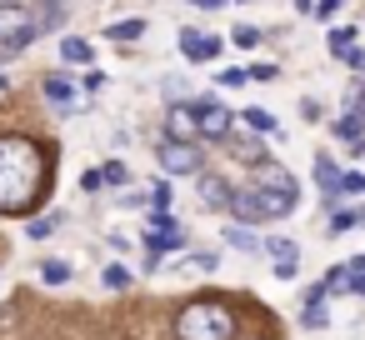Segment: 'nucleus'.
<instances>
[{
  "instance_id": "nucleus-16",
  "label": "nucleus",
  "mask_w": 365,
  "mask_h": 340,
  "mask_svg": "<svg viewBox=\"0 0 365 340\" xmlns=\"http://www.w3.org/2000/svg\"><path fill=\"white\" fill-rule=\"evenodd\" d=\"M305 325H310V330H320V325H330V295H325L320 285H315V295L305 300Z\"/></svg>"
},
{
  "instance_id": "nucleus-17",
  "label": "nucleus",
  "mask_w": 365,
  "mask_h": 340,
  "mask_svg": "<svg viewBox=\"0 0 365 340\" xmlns=\"http://www.w3.org/2000/svg\"><path fill=\"white\" fill-rule=\"evenodd\" d=\"M330 130H335L340 140H350V150H355V155H365V130H360V115H340Z\"/></svg>"
},
{
  "instance_id": "nucleus-7",
  "label": "nucleus",
  "mask_w": 365,
  "mask_h": 340,
  "mask_svg": "<svg viewBox=\"0 0 365 340\" xmlns=\"http://www.w3.org/2000/svg\"><path fill=\"white\" fill-rule=\"evenodd\" d=\"M195 135H200V110L185 105V101H175L165 110V140H195Z\"/></svg>"
},
{
  "instance_id": "nucleus-15",
  "label": "nucleus",
  "mask_w": 365,
  "mask_h": 340,
  "mask_svg": "<svg viewBox=\"0 0 365 340\" xmlns=\"http://www.w3.org/2000/svg\"><path fill=\"white\" fill-rule=\"evenodd\" d=\"M41 91H46V101H56V105H71V101H76V81H71V76H46Z\"/></svg>"
},
{
  "instance_id": "nucleus-35",
  "label": "nucleus",
  "mask_w": 365,
  "mask_h": 340,
  "mask_svg": "<svg viewBox=\"0 0 365 340\" xmlns=\"http://www.w3.org/2000/svg\"><path fill=\"white\" fill-rule=\"evenodd\" d=\"M360 71H365V66H360Z\"/></svg>"
},
{
  "instance_id": "nucleus-11",
  "label": "nucleus",
  "mask_w": 365,
  "mask_h": 340,
  "mask_svg": "<svg viewBox=\"0 0 365 340\" xmlns=\"http://www.w3.org/2000/svg\"><path fill=\"white\" fill-rule=\"evenodd\" d=\"M260 250L270 255L275 275H295V270H300V250H295V240H265Z\"/></svg>"
},
{
  "instance_id": "nucleus-5",
  "label": "nucleus",
  "mask_w": 365,
  "mask_h": 340,
  "mask_svg": "<svg viewBox=\"0 0 365 340\" xmlns=\"http://www.w3.org/2000/svg\"><path fill=\"white\" fill-rule=\"evenodd\" d=\"M220 51H225V41H220V36H205V31H195V26H185V31H180V56H185L190 66H210Z\"/></svg>"
},
{
  "instance_id": "nucleus-33",
  "label": "nucleus",
  "mask_w": 365,
  "mask_h": 340,
  "mask_svg": "<svg viewBox=\"0 0 365 340\" xmlns=\"http://www.w3.org/2000/svg\"><path fill=\"white\" fill-rule=\"evenodd\" d=\"M195 6H200V11H220V6H225V0H195Z\"/></svg>"
},
{
  "instance_id": "nucleus-30",
  "label": "nucleus",
  "mask_w": 365,
  "mask_h": 340,
  "mask_svg": "<svg viewBox=\"0 0 365 340\" xmlns=\"http://www.w3.org/2000/svg\"><path fill=\"white\" fill-rule=\"evenodd\" d=\"M101 185H106L101 170H86V175H81V190H101Z\"/></svg>"
},
{
  "instance_id": "nucleus-22",
  "label": "nucleus",
  "mask_w": 365,
  "mask_h": 340,
  "mask_svg": "<svg viewBox=\"0 0 365 340\" xmlns=\"http://www.w3.org/2000/svg\"><path fill=\"white\" fill-rule=\"evenodd\" d=\"M41 280L61 285V280H71V265H66V260H46V265H41Z\"/></svg>"
},
{
  "instance_id": "nucleus-3",
  "label": "nucleus",
  "mask_w": 365,
  "mask_h": 340,
  "mask_svg": "<svg viewBox=\"0 0 365 340\" xmlns=\"http://www.w3.org/2000/svg\"><path fill=\"white\" fill-rule=\"evenodd\" d=\"M230 210H235V220H240V225H265V220H285V215L295 210V200H290V195H280V190L255 185V190H235Z\"/></svg>"
},
{
  "instance_id": "nucleus-8",
  "label": "nucleus",
  "mask_w": 365,
  "mask_h": 340,
  "mask_svg": "<svg viewBox=\"0 0 365 340\" xmlns=\"http://www.w3.org/2000/svg\"><path fill=\"white\" fill-rule=\"evenodd\" d=\"M195 110H200V135H205V140H230V125H235V115H230L220 101H200Z\"/></svg>"
},
{
  "instance_id": "nucleus-10",
  "label": "nucleus",
  "mask_w": 365,
  "mask_h": 340,
  "mask_svg": "<svg viewBox=\"0 0 365 340\" xmlns=\"http://www.w3.org/2000/svg\"><path fill=\"white\" fill-rule=\"evenodd\" d=\"M195 190H200V205H205V210H230V200H235V190H230L220 175H200Z\"/></svg>"
},
{
  "instance_id": "nucleus-31",
  "label": "nucleus",
  "mask_w": 365,
  "mask_h": 340,
  "mask_svg": "<svg viewBox=\"0 0 365 340\" xmlns=\"http://www.w3.org/2000/svg\"><path fill=\"white\" fill-rule=\"evenodd\" d=\"M335 11H340V0H315V16H320V21H330Z\"/></svg>"
},
{
  "instance_id": "nucleus-34",
  "label": "nucleus",
  "mask_w": 365,
  "mask_h": 340,
  "mask_svg": "<svg viewBox=\"0 0 365 340\" xmlns=\"http://www.w3.org/2000/svg\"><path fill=\"white\" fill-rule=\"evenodd\" d=\"M300 11H305V16H315V0H300Z\"/></svg>"
},
{
  "instance_id": "nucleus-32",
  "label": "nucleus",
  "mask_w": 365,
  "mask_h": 340,
  "mask_svg": "<svg viewBox=\"0 0 365 340\" xmlns=\"http://www.w3.org/2000/svg\"><path fill=\"white\" fill-rule=\"evenodd\" d=\"M350 115H365V91H355V96H350Z\"/></svg>"
},
{
  "instance_id": "nucleus-25",
  "label": "nucleus",
  "mask_w": 365,
  "mask_h": 340,
  "mask_svg": "<svg viewBox=\"0 0 365 340\" xmlns=\"http://www.w3.org/2000/svg\"><path fill=\"white\" fill-rule=\"evenodd\" d=\"M106 285H110V290H125V285H130V270H125V265H106Z\"/></svg>"
},
{
  "instance_id": "nucleus-14",
  "label": "nucleus",
  "mask_w": 365,
  "mask_h": 340,
  "mask_svg": "<svg viewBox=\"0 0 365 340\" xmlns=\"http://www.w3.org/2000/svg\"><path fill=\"white\" fill-rule=\"evenodd\" d=\"M61 61H66V66H91V61H96V46H91L86 36H71V41H61Z\"/></svg>"
},
{
  "instance_id": "nucleus-1",
  "label": "nucleus",
  "mask_w": 365,
  "mask_h": 340,
  "mask_svg": "<svg viewBox=\"0 0 365 340\" xmlns=\"http://www.w3.org/2000/svg\"><path fill=\"white\" fill-rule=\"evenodd\" d=\"M51 190L46 150L26 135H0V215H26Z\"/></svg>"
},
{
  "instance_id": "nucleus-29",
  "label": "nucleus",
  "mask_w": 365,
  "mask_h": 340,
  "mask_svg": "<svg viewBox=\"0 0 365 340\" xmlns=\"http://www.w3.org/2000/svg\"><path fill=\"white\" fill-rule=\"evenodd\" d=\"M340 190H345V195H355V190H365V175H355V170H345V180H340Z\"/></svg>"
},
{
  "instance_id": "nucleus-20",
  "label": "nucleus",
  "mask_w": 365,
  "mask_h": 340,
  "mask_svg": "<svg viewBox=\"0 0 365 340\" xmlns=\"http://www.w3.org/2000/svg\"><path fill=\"white\" fill-rule=\"evenodd\" d=\"M145 36V21H110L106 26V41H140Z\"/></svg>"
},
{
  "instance_id": "nucleus-24",
  "label": "nucleus",
  "mask_w": 365,
  "mask_h": 340,
  "mask_svg": "<svg viewBox=\"0 0 365 340\" xmlns=\"http://www.w3.org/2000/svg\"><path fill=\"white\" fill-rule=\"evenodd\" d=\"M230 41H235L240 51H250V46L260 41V31H255V26H235V31H230Z\"/></svg>"
},
{
  "instance_id": "nucleus-6",
  "label": "nucleus",
  "mask_w": 365,
  "mask_h": 340,
  "mask_svg": "<svg viewBox=\"0 0 365 340\" xmlns=\"http://www.w3.org/2000/svg\"><path fill=\"white\" fill-rule=\"evenodd\" d=\"M160 170L165 175H195L200 170V155L190 140H160Z\"/></svg>"
},
{
  "instance_id": "nucleus-13",
  "label": "nucleus",
  "mask_w": 365,
  "mask_h": 340,
  "mask_svg": "<svg viewBox=\"0 0 365 340\" xmlns=\"http://www.w3.org/2000/svg\"><path fill=\"white\" fill-rule=\"evenodd\" d=\"M340 180H345V170H340L330 155H315V185H320L325 195H340Z\"/></svg>"
},
{
  "instance_id": "nucleus-21",
  "label": "nucleus",
  "mask_w": 365,
  "mask_h": 340,
  "mask_svg": "<svg viewBox=\"0 0 365 340\" xmlns=\"http://www.w3.org/2000/svg\"><path fill=\"white\" fill-rule=\"evenodd\" d=\"M215 265H220L215 250H200V255H185V260H180V270H205V275H210Z\"/></svg>"
},
{
  "instance_id": "nucleus-18",
  "label": "nucleus",
  "mask_w": 365,
  "mask_h": 340,
  "mask_svg": "<svg viewBox=\"0 0 365 340\" xmlns=\"http://www.w3.org/2000/svg\"><path fill=\"white\" fill-rule=\"evenodd\" d=\"M225 245H235V250H245V255H255V250H260L265 240H255V230L235 220V225H225Z\"/></svg>"
},
{
  "instance_id": "nucleus-27",
  "label": "nucleus",
  "mask_w": 365,
  "mask_h": 340,
  "mask_svg": "<svg viewBox=\"0 0 365 340\" xmlns=\"http://www.w3.org/2000/svg\"><path fill=\"white\" fill-rule=\"evenodd\" d=\"M350 225H355V210H335L330 215V230H350Z\"/></svg>"
},
{
  "instance_id": "nucleus-12",
  "label": "nucleus",
  "mask_w": 365,
  "mask_h": 340,
  "mask_svg": "<svg viewBox=\"0 0 365 340\" xmlns=\"http://www.w3.org/2000/svg\"><path fill=\"white\" fill-rule=\"evenodd\" d=\"M225 145H230V155H235V160H245V165H260V160H270V155H265V145H260V135H255V130H250V135H230V140H225Z\"/></svg>"
},
{
  "instance_id": "nucleus-9",
  "label": "nucleus",
  "mask_w": 365,
  "mask_h": 340,
  "mask_svg": "<svg viewBox=\"0 0 365 340\" xmlns=\"http://www.w3.org/2000/svg\"><path fill=\"white\" fill-rule=\"evenodd\" d=\"M255 180H260L265 190H280V195L300 200V185H295V175H290V170H280L275 160H260V165H255Z\"/></svg>"
},
{
  "instance_id": "nucleus-4",
  "label": "nucleus",
  "mask_w": 365,
  "mask_h": 340,
  "mask_svg": "<svg viewBox=\"0 0 365 340\" xmlns=\"http://www.w3.org/2000/svg\"><path fill=\"white\" fill-rule=\"evenodd\" d=\"M41 36V6H21V0H0V46L26 51Z\"/></svg>"
},
{
  "instance_id": "nucleus-23",
  "label": "nucleus",
  "mask_w": 365,
  "mask_h": 340,
  "mask_svg": "<svg viewBox=\"0 0 365 340\" xmlns=\"http://www.w3.org/2000/svg\"><path fill=\"white\" fill-rule=\"evenodd\" d=\"M101 175H106V185H130V165H120V160H110Z\"/></svg>"
},
{
  "instance_id": "nucleus-28",
  "label": "nucleus",
  "mask_w": 365,
  "mask_h": 340,
  "mask_svg": "<svg viewBox=\"0 0 365 340\" xmlns=\"http://www.w3.org/2000/svg\"><path fill=\"white\" fill-rule=\"evenodd\" d=\"M51 230H56V220H51V215H46V220H31V240H46Z\"/></svg>"
},
{
  "instance_id": "nucleus-2",
  "label": "nucleus",
  "mask_w": 365,
  "mask_h": 340,
  "mask_svg": "<svg viewBox=\"0 0 365 340\" xmlns=\"http://www.w3.org/2000/svg\"><path fill=\"white\" fill-rule=\"evenodd\" d=\"M175 335L180 340H230L235 335V315H230L225 300H195V305L180 310Z\"/></svg>"
},
{
  "instance_id": "nucleus-26",
  "label": "nucleus",
  "mask_w": 365,
  "mask_h": 340,
  "mask_svg": "<svg viewBox=\"0 0 365 340\" xmlns=\"http://www.w3.org/2000/svg\"><path fill=\"white\" fill-rule=\"evenodd\" d=\"M245 81H250V71H220V86H230V91L245 86Z\"/></svg>"
},
{
  "instance_id": "nucleus-19",
  "label": "nucleus",
  "mask_w": 365,
  "mask_h": 340,
  "mask_svg": "<svg viewBox=\"0 0 365 340\" xmlns=\"http://www.w3.org/2000/svg\"><path fill=\"white\" fill-rule=\"evenodd\" d=\"M240 125H245V130H255V135H275V115H270V110H260V105H250V110L240 115Z\"/></svg>"
}]
</instances>
